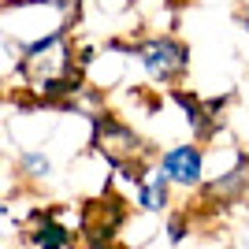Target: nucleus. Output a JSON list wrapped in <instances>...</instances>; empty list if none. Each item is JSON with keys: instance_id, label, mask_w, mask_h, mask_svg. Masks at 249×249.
Returning a JSON list of instances; mask_svg holds the SVG:
<instances>
[{"instance_id": "nucleus-3", "label": "nucleus", "mask_w": 249, "mask_h": 249, "mask_svg": "<svg viewBox=\"0 0 249 249\" xmlns=\"http://www.w3.org/2000/svg\"><path fill=\"white\" fill-rule=\"evenodd\" d=\"M160 171L178 186H197L205 175V156L197 145H171L160 156Z\"/></svg>"}, {"instance_id": "nucleus-5", "label": "nucleus", "mask_w": 249, "mask_h": 249, "mask_svg": "<svg viewBox=\"0 0 249 249\" xmlns=\"http://www.w3.org/2000/svg\"><path fill=\"white\" fill-rule=\"evenodd\" d=\"M249 186V156H238V164L231 167L227 175H219V178H212L205 186V194L208 197H223V201H234L242 194V190Z\"/></svg>"}, {"instance_id": "nucleus-7", "label": "nucleus", "mask_w": 249, "mask_h": 249, "mask_svg": "<svg viewBox=\"0 0 249 249\" xmlns=\"http://www.w3.org/2000/svg\"><path fill=\"white\" fill-rule=\"evenodd\" d=\"M34 246L37 249H67L71 246V234H67V227H60L56 219H45L41 227L34 231Z\"/></svg>"}, {"instance_id": "nucleus-9", "label": "nucleus", "mask_w": 249, "mask_h": 249, "mask_svg": "<svg viewBox=\"0 0 249 249\" xmlns=\"http://www.w3.org/2000/svg\"><path fill=\"white\" fill-rule=\"evenodd\" d=\"M167 234H171V242H182V234H186V223H182V219H171Z\"/></svg>"}, {"instance_id": "nucleus-6", "label": "nucleus", "mask_w": 249, "mask_h": 249, "mask_svg": "<svg viewBox=\"0 0 249 249\" xmlns=\"http://www.w3.org/2000/svg\"><path fill=\"white\" fill-rule=\"evenodd\" d=\"M167 186H171V178L164 171L156 178H149V182H138V205L145 208V212H160L167 205Z\"/></svg>"}, {"instance_id": "nucleus-4", "label": "nucleus", "mask_w": 249, "mask_h": 249, "mask_svg": "<svg viewBox=\"0 0 249 249\" xmlns=\"http://www.w3.org/2000/svg\"><path fill=\"white\" fill-rule=\"evenodd\" d=\"M175 104L186 112V123H190V130H194V138L197 142H208V138L219 130V123H216V108H219V101H212V104H201L194 93H186V89H175Z\"/></svg>"}, {"instance_id": "nucleus-1", "label": "nucleus", "mask_w": 249, "mask_h": 249, "mask_svg": "<svg viewBox=\"0 0 249 249\" xmlns=\"http://www.w3.org/2000/svg\"><path fill=\"white\" fill-rule=\"evenodd\" d=\"M130 52L156 82H175L190 71V49L175 37H149V41H138Z\"/></svg>"}, {"instance_id": "nucleus-8", "label": "nucleus", "mask_w": 249, "mask_h": 249, "mask_svg": "<svg viewBox=\"0 0 249 249\" xmlns=\"http://www.w3.org/2000/svg\"><path fill=\"white\" fill-rule=\"evenodd\" d=\"M19 167H22V175H30V178H45L52 171V160L45 153H19Z\"/></svg>"}, {"instance_id": "nucleus-2", "label": "nucleus", "mask_w": 249, "mask_h": 249, "mask_svg": "<svg viewBox=\"0 0 249 249\" xmlns=\"http://www.w3.org/2000/svg\"><path fill=\"white\" fill-rule=\"evenodd\" d=\"M93 145H97V153H104L115 167H126L130 156L142 153V138L126 123L112 119V115H93Z\"/></svg>"}, {"instance_id": "nucleus-10", "label": "nucleus", "mask_w": 249, "mask_h": 249, "mask_svg": "<svg viewBox=\"0 0 249 249\" xmlns=\"http://www.w3.org/2000/svg\"><path fill=\"white\" fill-rule=\"evenodd\" d=\"M246 30H249V22H246Z\"/></svg>"}]
</instances>
